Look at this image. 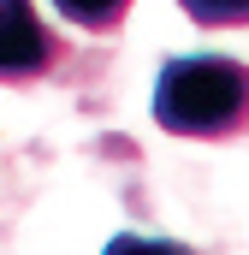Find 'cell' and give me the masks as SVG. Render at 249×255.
<instances>
[{
  "instance_id": "3",
  "label": "cell",
  "mask_w": 249,
  "mask_h": 255,
  "mask_svg": "<svg viewBox=\"0 0 249 255\" xmlns=\"http://www.w3.org/2000/svg\"><path fill=\"white\" fill-rule=\"evenodd\" d=\"M54 12H60L65 24H77V30L107 36V30H119V24H124L130 0H54Z\"/></svg>"
},
{
  "instance_id": "4",
  "label": "cell",
  "mask_w": 249,
  "mask_h": 255,
  "mask_svg": "<svg viewBox=\"0 0 249 255\" xmlns=\"http://www.w3.org/2000/svg\"><path fill=\"white\" fill-rule=\"evenodd\" d=\"M178 6L202 30H238V24H249V0H178Z\"/></svg>"
},
{
  "instance_id": "1",
  "label": "cell",
  "mask_w": 249,
  "mask_h": 255,
  "mask_svg": "<svg viewBox=\"0 0 249 255\" xmlns=\"http://www.w3.org/2000/svg\"><path fill=\"white\" fill-rule=\"evenodd\" d=\"M154 125L172 136L220 142L249 130V65L226 54H184L166 60L154 77Z\"/></svg>"
},
{
  "instance_id": "2",
  "label": "cell",
  "mask_w": 249,
  "mask_h": 255,
  "mask_svg": "<svg viewBox=\"0 0 249 255\" xmlns=\"http://www.w3.org/2000/svg\"><path fill=\"white\" fill-rule=\"evenodd\" d=\"M60 65V36L30 0H0V83H36Z\"/></svg>"
},
{
  "instance_id": "5",
  "label": "cell",
  "mask_w": 249,
  "mask_h": 255,
  "mask_svg": "<svg viewBox=\"0 0 249 255\" xmlns=\"http://www.w3.org/2000/svg\"><path fill=\"white\" fill-rule=\"evenodd\" d=\"M101 255H190V250L172 244V238H136V232H124V238H113Z\"/></svg>"
}]
</instances>
